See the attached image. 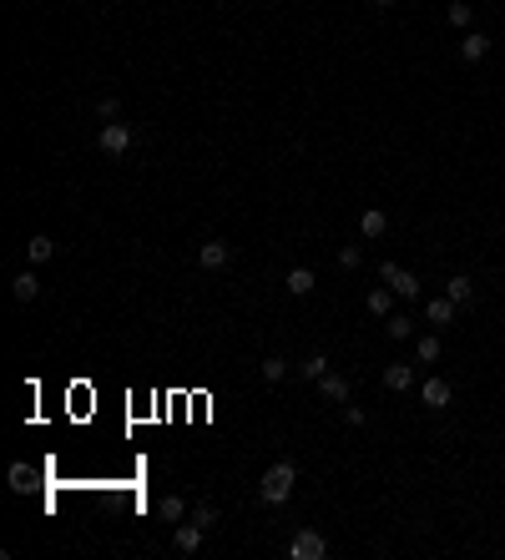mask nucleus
I'll list each match as a JSON object with an SVG mask.
<instances>
[{
	"mask_svg": "<svg viewBox=\"0 0 505 560\" xmlns=\"http://www.w3.org/2000/svg\"><path fill=\"white\" fill-rule=\"evenodd\" d=\"M293 480H298V470H293L288 460H278V465L263 475V485H258V500H263V505H283V500L293 495Z\"/></svg>",
	"mask_w": 505,
	"mask_h": 560,
	"instance_id": "nucleus-1",
	"label": "nucleus"
},
{
	"mask_svg": "<svg viewBox=\"0 0 505 560\" xmlns=\"http://www.w3.org/2000/svg\"><path fill=\"white\" fill-rule=\"evenodd\" d=\"M288 555H293V560H323V555H328V540H323L318 530H298L293 545H288Z\"/></svg>",
	"mask_w": 505,
	"mask_h": 560,
	"instance_id": "nucleus-2",
	"label": "nucleus"
},
{
	"mask_svg": "<svg viewBox=\"0 0 505 560\" xmlns=\"http://www.w3.org/2000/svg\"><path fill=\"white\" fill-rule=\"evenodd\" d=\"M379 278H384V283L395 288L400 298H415V293H420V278H415L410 268H395V263H384V268H379Z\"/></svg>",
	"mask_w": 505,
	"mask_h": 560,
	"instance_id": "nucleus-3",
	"label": "nucleus"
},
{
	"mask_svg": "<svg viewBox=\"0 0 505 560\" xmlns=\"http://www.w3.org/2000/svg\"><path fill=\"white\" fill-rule=\"evenodd\" d=\"M96 142H101V152H111V157H122V152H127V147H132V132H127V127H122V122H106V127H101V137H96Z\"/></svg>",
	"mask_w": 505,
	"mask_h": 560,
	"instance_id": "nucleus-4",
	"label": "nucleus"
},
{
	"mask_svg": "<svg viewBox=\"0 0 505 560\" xmlns=\"http://www.w3.org/2000/svg\"><path fill=\"white\" fill-rule=\"evenodd\" d=\"M420 399H425L429 409H450V384H444V379H425Z\"/></svg>",
	"mask_w": 505,
	"mask_h": 560,
	"instance_id": "nucleus-5",
	"label": "nucleus"
},
{
	"mask_svg": "<svg viewBox=\"0 0 505 560\" xmlns=\"http://www.w3.org/2000/svg\"><path fill=\"white\" fill-rule=\"evenodd\" d=\"M172 545L182 550V555H192V550H202V525L192 520V525H177V535H172Z\"/></svg>",
	"mask_w": 505,
	"mask_h": 560,
	"instance_id": "nucleus-6",
	"label": "nucleus"
},
{
	"mask_svg": "<svg viewBox=\"0 0 505 560\" xmlns=\"http://www.w3.org/2000/svg\"><path fill=\"white\" fill-rule=\"evenodd\" d=\"M384 389H395V394H400V389H415V369L410 364H389L384 369Z\"/></svg>",
	"mask_w": 505,
	"mask_h": 560,
	"instance_id": "nucleus-7",
	"label": "nucleus"
},
{
	"mask_svg": "<svg viewBox=\"0 0 505 560\" xmlns=\"http://www.w3.org/2000/svg\"><path fill=\"white\" fill-rule=\"evenodd\" d=\"M228 258H233L228 243H202V248H197V263H202V268H222Z\"/></svg>",
	"mask_w": 505,
	"mask_h": 560,
	"instance_id": "nucleus-8",
	"label": "nucleus"
},
{
	"mask_svg": "<svg viewBox=\"0 0 505 560\" xmlns=\"http://www.w3.org/2000/svg\"><path fill=\"white\" fill-rule=\"evenodd\" d=\"M318 389H323V399H333V404H344V399H349V384H344L339 374H323V379H318Z\"/></svg>",
	"mask_w": 505,
	"mask_h": 560,
	"instance_id": "nucleus-9",
	"label": "nucleus"
},
{
	"mask_svg": "<svg viewBox=\"0 0 505 560\" xmlns=\"http://www.w3.org/2000/svg\"><path fill=\"white\" fill-rule=\"evenodd\" d=\"M485 51H490V36H480V31H470V36L460 41V56H465V61H480Z\"/></svg>",
	"mask_w": 505,
	"mask_h": 560,
	"instance_id": "nucleus-10",
	"label": "nucleus"
},
{
	"mask_svg": "<svg viewBox=\"0 0 505 560\" xmlns=\"http://www.w3.org/2000/svg\"><path fill=\"white\" fill-rule=\"evenodd\" d=\"M283 288H288V293H293V298H303V293H313V273H308V268H293V273H288V283H283Z\"/></svg>",
	"mask_w": 505,
	"mask_h": 560,
	"instance_id": "nucleus-11",
	"label": "nucleus"
},
{
	"mask_svg": "<svg viewBox=\"0 0 505 560\" xmlns=\"http://www.w3.org/2000/svg\"><path fill=\"white\" fill-rule=\"evenodd\" d=\"M11 293H16L21 303H31V298L41 293V278H36V273H21V278H16V283H11Z\"/></svg>",
	"mask_w": 505,
	"mask_h": 560,
	"instance_id": "nucleus-12",
	"label": "nucleus"
},
{
	"mask_svg": "<svg viewBox=\"0 0 505 560\" xmlns=\"http://www.w3.org/2000/svg\"><path fill=\"white\" fill-rule=\"evenodd\" d=\"M384 228H389V222H384V212H379V207H369V212L359 217V233H364V238H379Z\"/></svg>",
	"mask_w": 505,
	"mask_h": 560,
	"instance_id": "nucleus-13",
	"label": "nucleus"
},
{
	"mask_svg": "<svg viewBox=\"0 0 505 560\" xmlns=\"http://www.w3.org/2000/svg\"><path fill=\"white\" fill-rule=\"evenodd\" d=\"M298 374H303L308 384H318V379L328 374V359H323V354H313V359H303V364H298Z\"/></svg>",
	"mask_w": 505,
	"mask_h": 560,
	"instance_id": "nucleus-14",
	"label": "nucleus"
},
{
	"mask_svg": "<svg viewBox=\"0 0 505 560\" xmlns=\"http://www.w3.org/2000/svg\"><path fill=\"white\" fill-rule=\"evenodd\" d=\"M455 318V298H429V323H450Z\"/></svg>",
	"mask_w": 505,
	"mask_h": 560,
	"instance_id": "nucleus-15",
	"label": "nucleus"
},
{
	"mask_svg": "<svg viewBox=\"0 0 505 560\" xmlns=\"http://www.w3.org/2000/svg\"><path fill=\"white\" fill-rule=\"evenodd\" d=\"M389 293H395V288H389V283L369 293V313H374V318H389Z\"/></svg>",
	"mask_w": 505,
	"mask_h": 560,
	"instance_id": "nucleus-16",
	"label": "nucleus"
},
{
	"mask_svg": "<svg viewBox=\"0 0 505 560\" xmlns=\"http://www.w3.org/2000/svg\"><path fill=\"white\" fill-rule=\"evenodd\" d=\"M26 253H31V263H46V258L56 253V243H51V238H31V243H26Z\"/></svg>",
	"mask_w": 505,
	"mask_h": 560,
	"instance_id": "nucleus-17",
	"label": "nucleus"
},
{
	"mask_svg": "<svg viewBox=\"0 0 505 560\" xmlns=\"http://www.w3.org/2000/svg\"><path fill=\"white\" fill-rule=\"evenodd\" d=\"M384 328H389V339H410V333H415V323H410L405 313H395V318H389Z\"/></svg>",
	"mask_w": 505,
	"mask_h": 560,
	"instance_id": "nucleus-18",
	"label": "nucleus"
},
{
	"mask_svg": "<svg viewBox=\"0 0 505 560\" xmlns=\"http://www.w3.org/2000/svg\"><path fill=\"white\" fill-rule=\"evenodd\" d=\"M415 354H420V364H434V359H439V339H434V333H429V339H420Z\"/></svg>",
	"mask_w": 505,
	"mask_h": 560,
	"instance_id": "nucleus-19",
	"label": "nucleus"
},
{
	"mask_svg": "<svg viewBox=\"0 0 505 560\" xmlns=\"http://www.w3.org/2000/svg\"><path fill=\"white\" fill-rule=\"evenodd\" d=\"M475 293V283H470V278H450V293H444V298H455V303H465Z\"/></svg>",
	"mask_w": 505,
	"mask_h": 560,
	"instance_id": "nucleus-20",
	"label": "nucleus"
},
{
	"mask_svg": "<svg viewBox=\"0 0 505 560\" xmlns=\"http://www.w3.org/2000/svg\"><path fill=\"white\" fill-rule=\"evenodd\" d=\"M157 515H162V520H182V500H177V495H167L162 505H157Z\"/></svg>",
	"mask_w": 505,
	"mask_h": 560,
	"instance_id": "nucleus-21",
	"label": "nucleus"
},
{
	"mask_svg": "<svg viewBox=\"0 0 505 560\" xmlns=\"http://www.w3.org/2000/svg\"><path fill=\"white\" fill-rule=\"evenodd\" d=\"M283 374H288V364H283V359H263V379H268V384H278Z\"/></svg>",
	"mask_w": 505,
	"mask_h": 560,
	"instance_id": "nucleus-22",
	"label": "nucleus"
},
{
	"mask_svg": "<svg viewBox=\"0 0 505 560\" xmlns=\"http://www.w3.org/2000/svg\"><path fill=\"white\" fill-rule=\"evenodd\" d=\"M192 520L207 530V525H217V510H212V505H197V515H192Z\"/></svg>",
	"mask_w": 505,
	"mask_h": 560,
	"instance_id": "nucleus-23",
	"label": "nucleus"
},
{
	"mask_svg": "<svg viewBox=\"0 0 505 560\" xmlns=\"http://www.w3.org/2000/svg\"><path fill=\"white\" fill-rule=\"evenodd\" d=\"M117 111H122L117 96H101V117H106V122H117Z\"/></svg>",
	"mask_w": 505,
	"mask_h": 560,
	"instance_id": "nucleus-24",
	"label": "nucleus"
},
{
	"mask_svg": "<svg viewBox=\"0 0 505 560\" xmlns=\"http://www.w3.org/2000/svg\"><path fill=\"white\" fill-rule=\"evenodd\" d=\"M450 21H455V26H470V6H465V0H460V6H450Z\"/></svg>",
	"mask_w": 505,
	"mask_h": 560,
	"instance_id": "nucleus-25",
	"label": "nucleus"
},
{
	"mask_svg": "<svg viewBox=\"0 0 505 560\" xmlns=\"http://www.w3.org/2000/svg\"><path fill=\"white\" fill-rule=\"evenodd\" d=\"M374 6H395V0H374Z\"/></svg>",
	"mask_w": 505,
	"mask_h": 560,
	"instance_id": "nucleus-26",
	"label": "nucleus"
}]
</instances>
